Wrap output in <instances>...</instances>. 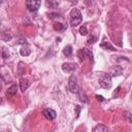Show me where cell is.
I'll use <instances>...</instances> for the list:
<instances>
[{"mask_svg": "<svg viewBox=\"0 0 132 132\" xmlns=\"http://www.w3.org/2000/svg\"><path fill=\"white\" fill-rule=\"evenodd\" d=\"M75 109H76V117L78 118V116H79V111H80V106H79V105H76V106H75Z\"/></svg>", "mask_w": 132, "mask_h": 132, "instance_id": "21", "label": "cell"}, {"mask_svg": "<svg viewBox=\"0 0 132 132\" xmlns=\"http://www.w3.org/2000/svg\"><path fill=\"white\" fill-rule=\"evenodd\" d=\"M0 90H1V84H0Z\"/></svg>", "mask_w": 132, "mask_h": 132, "instance_id": "25", "label": "cell"}, {"mask_svg": "<svg viewBox=\"0 0 132 132\" xmlns=\"http://www.w3.org/2000/svg\"><path fill=\"white\" fill-rule=\"evenodd\" d=\"M46 5L52 8H56L59 6V2L58 1H46Z\"/></svg>", "mask_w": 132, "mask_h": 132, "instance_id": "16", "label": "cell"}, {"mask_svg": "<svg viewBox=\"0 0 132 132\" xmlns=\"http://www.w3.org/2000/svg\"><path fill=\"white\" fill-rule=\"evenodd\" d=\"M42 114L44 116V118L45 119H47V120H54L55 118H56V111L54 110V109H52V108H46V109H44L43 111H42Z\"/></svg>", "mask_w": 132, "mask_h": 132, "instance_id": "7", "label": "cell"}, {"mask_svg": "<svg viewBox=\"0 0 132 132\" xmlns=\"http://www.w3.org/2000/svg\"><path fill=\"white\" fill-rule=\"evenodd\" d=\"M97 41V37L96 36H91L89 39H88V43L89 44H93V43H95Z\"/></svg>", "mask_w": 132, "mask_h": 132, "instance_id": "19", "label": "cell"}, {"mask_svg": "<svg viewBox=\"0 0 132 132\" xmlns=\"http://www.w3.org/2000/svg\"><path fill=\"white\" fill-rule=\"evenodd\" d=\"M40 5H41V2H40V1L29 0V1H27V2H26V6H27L28 10H29V11H33V12L37 11Z\"/></svg>", "mask_w": 132, "mask_h": 132, "instance_id": "4", "label": "cell"}, {"mask_svg": "<svg viewBox=\"0 0 132 132\" xmlns=\"http://www.w3.org/2000/svg\"><path fill=\"white\" fill-rule=\"evenodd\" d=\"M20 38H21V39L18 40L16 43H19V44H26V43H27V40H26L24 37H20Z\"/></svg>", "mask_w": 132, "mask_h": 132, "instance_id": "20", "label": "cell"}, {"mask_svg": "<svg viewBox=\"0 0 132 132\" xmlns=\"http://www.w3.org/2000/svg\"><path fill=\"white\" fill-rule=\"evenodd\" d=\"M126 114H127L126 117L128 118V120H129V122H131V117H130V112H128V111H127V112H126Z\"/></svg>", "mask_w": 132, "mask_h": 132, "instance_id": "24", "label": "cell"}, {"mask_svg": "<svg viewBox=\"0 0 132 132\" xmlns=\"http://www.w3.org/2000/svg\"><path fill=\"white\" fill-rule=\"evenodd\" d=\"M99 85L101 88L103 89H110L112 86V81H111V76L109 75V73H102L99 77Z\"/></svg>", "mask_w": 132, "mask_h": 132, "instance_id": "1", "label": "cell"}, {"mask_svg": "<svg viewBox=\"0 0 132 132\" xmlns=\"http://www.w3.org/2000/svg\"><path fill=\"white\" fill-rule=\"evenodd\" d=\"M1 55H2V58H3V59H7V58L9 57V53L6 51V48H5V47H3L2 52H1Z\"/></svg>", "mask_w": 132, "mask_h": 132, "instance_id": "17", "label": "cell"}, {"mask_svg": "<svg viewBox=\"0 0 132 132\" xmlns=\"http://www.w3.org/2000/svg\"><path fill=\"white\" fill-rule=\"evenodd\" d=\"M77 68V65L73 62H66L62 64V70L64 72H72Z\"/></svg>", "mask_w": 132, "mask_h": 132, "instance_id": "6", "label": "cell"}, {"mask_svg": "<svg viewBox=\"0 0 132 132\" xmlns=\"http://www.w3.org/2000/svg\"><path fill=\"white\" fill-rule=\"evenodd\" d=\"M54 29L58 32H61V31H64L65 30V26L61 23H55L54 24Z\"/></svg>", "mask_w": 132, "mask_h": 132, "instance_id": "15", "label": "cell"}, {"mask_svg": "<svg viewBox=\"0 0 132 132\" xmlns=\"http://www.w3.org/2000/svg\"><path fill=\"white\" fill-rule=\"evenodd\" d=\"M96 98H97V99H98L100 102H102V101L104 100V98H103L102 96H99V95H96Z\"/></svg>", "mask_w": 132, "mask_h": 132, "instance_id": "23", "label": "cell"}, {"mask_svg": "<svg viewBox=\"0 0 132 132\" xmlns=\"http://www.w3.org/2000/svg\"><path fill=\"white\" fill-rule=\"evenodd\" d=\"M68 87L72 93H78V85H77V79L76 76L71 75L68 79Z\"/></svg>", "mask_w": 132, "mask_h": 132, "instance_id": "3", "label": "cell"}, {"mask_svg": "<svg viewBox=\"0 0 132 132\" xmlns=\"http://www.w3.org/2000/svg\"><path fill=\"white\" fill-rule=\"evenodd\" d=\"M82 21V15L78 9H73L71 11V18H70V25L72 27H76L79 25Z\"/></svg>", "mask_w": 132, "mask_h": 132, "instance_id": "2", "label": "cell"}, {"mask_svg": "<svg viewBox=\"0 0 132 132\" xmlns=\"http://www.w3.org/2000/svg\"><path fill=\"white\" fill-rule=\"evenodd\" d=\"M20 54L23 56V57H27L31 54V50L29 46H22V48L20 50Z\"/></svg>", "mask_w": 132, "mask_h": 132, "instance_id": "13", "label": "cell"}, {"mask_svg": "<svg viewBox=\"0 0 132 132\" xmlns=\"http://www.w3.org/2000/svg\"><path fill=\"white\" fill-rule=\"evenodd\" d=\"M63 54L64 56L66 57H70L72 55V46L71 45H66L64 48H63Z\"/></svg>", "mask_w": 132, "mask_h": 132, "instance_id": "14", "label": "cell"}, {"mask_svg": "<svg viewBox=\"0 0 132 132\" xmlns=\"http://www.w3.org/2000/svg\"><path fill=\"white\" fill-rule=\"evenodd\" d=\"M59 14L58 13H48V18L50 19H54V18H56V16H58Z\"/></svg>", "mask_w": 132, "mask_h": 132, "instance_id": "22", "label": "cell"}, {"mask_svg": "<svg viewBox=\"0 0 132 132\" xmlns=\"http://www.w3.org/2000/svg\"><path fill=\"white\" fill-rule=\"evenodd\" d=\"M93 132H108V128L105 125L99 124L93 129Z\"/></svg>", "mask_w": 132, "mask_h": 132, "instance_id": "11", "label": "cell"}, {"mask_svg": "<svg viewBox=\"0 0 132 132\" xmlns=\"http://www.w3.org/2000/svg\"><path fill=\"white\" fill-rule=\"evenodd\" d=\"M16 92H18V86H16V85H12V86H10V87L8 88V90L6 91V96H7L8 98H10V97L14 96V95L16 94Z\"/></svg>", "mask_w": 132, "mask_h": 132, "instance_id": "9", "label": "cell"}, {"mask_svg": "<svg viewBox=\"0 0 132 132\" xmlns=\"http://www.w3.org/2000/svg\"><path fill=\"white\" fill-rule=\"evenodd\" d=\"M100 47H102V48H104V50H106V51H116V48H114L109 42H107V41H103V42L100 44Z\"/></svg>", "mask_w": 132, "mask_h": 132, "instance_id": "12", "label": "cell"}, {"mask_svg": "<svg viewBox=\"0 0 132 132\" xmlns=\"http://www.w3.org/2000/svg\"><path fill=\"white\" fill-rule=\"evenodd\" d=\"M29 86H30V82H29L28 79H26V78H21L20 79V89H21L22 92H25L29 88Z\"/></svg>", "mask_w": 132, "mask_h": 132, "instance_id": "10", "label": "cell"}, {"mask_svg": "<svg viewBox=\"0 0 132 132\" xmlns=\"http://www.w3.org/2000/svg\"><path fill=\"white\" fill-rule=\"evenodd\" d=\"M122 74H123V68L120 65H117V66L111 67L110 73H109L110 76H120Z\"/></svg>", "mask_w": 132, "mask_h": 132, "instance_id": "8", "label": "cell"}, {"mask_svg": "<svg viewBox=\"0 0 132 132\" xmlns=\"http://www.w3.org/2000/svg\"><path fill=\"white\" fill-rule=\"evenodd\" d=\"M79 33H80V35H87V34H88L87 28H86L85 26H81V27L79 28Z\"/></svg>", "mask_w": 132, "mask_h": 132, "instance_id": "18", "label": "cell"}, {"mask_svg": "<svg viewBox=\"0 0 132 132\" xmlns=\"http://www.w3.org/2000/svg\"><path fill=\"white\" fill-rule=\"evenodd\" d=\"M78 55H79L81 61L85 60L86 58H89L91 61H93V54H92V52H91L90 50H88V48H81V50H79V51H78Z\"/></svg>", "mask_w": 132, "mask_h": 132, "instance_id": "5", "label": "cell"}]
</instances>
